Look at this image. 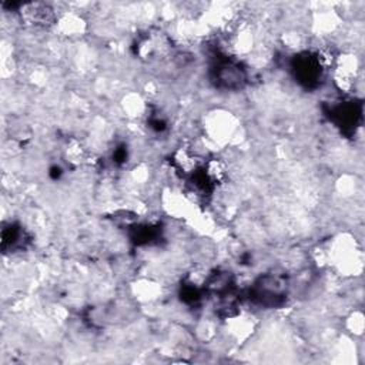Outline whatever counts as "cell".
<instances>
[{
	"label": "cell",
	"instance_id": "1",
	"mask_svg": "<svg viewBox=\"0 0 365 365\" xmlns=\"http://www.w3.org/2000/svg\"><path fill=\"white\" fill-rule=\"evenodd\" d=\"M292 73L295 80L307 88L321 84L327 67L322 64L317 51H302L292 58Z\"/></svg>",
	"mask_w": 365,
	"mask_h": 365
},
{
	"label": "cell",
	"instance_id": "2",
	"mask_svg": "<svg viewBox=\"0 0 365 365\" xmlns=\"http://www.w3.org/2000/svg\"><path fill=\"white\" fill-rule=\"evenodd\" d=\"M211 78L215 87L222 90H240L245 86L248 74L245 67L230 57L218 60L211 70Z\"/></svg>",
	"mask_w": 365,
	"mask_h": 365
},
{
	"label": "cell",
	"instance_id": "3",
	"mask_svg": "<svg viewBox=\"0 0 365 365\" xmlns=\"http://www.w3.org/2000/svg\"><path fill=\"white\" fill-rule=\"evenodd\" d=\"M21 20L34 27H50L56 19V10L47 3H30L20 7Z\"/></svg>",
	"mask_w": 365,
	"mask_h": 365
},
{
	"label": "cell",
	"instance_id": "4",
	"mask_svg": "<svg viewBox=\"0 0 365 365\" xmlns=\"http://www.w3.org/2000/svg\"><path fill=\"white\" fill-rule=\"evenodd\" d=\"M26 234L21 227L16 224H9L1 231V247L3 250H17L21 248L26 242Z\"/></svg>",
	"mask_w": 365,
	"mask_h": 365
}]
</instances>
